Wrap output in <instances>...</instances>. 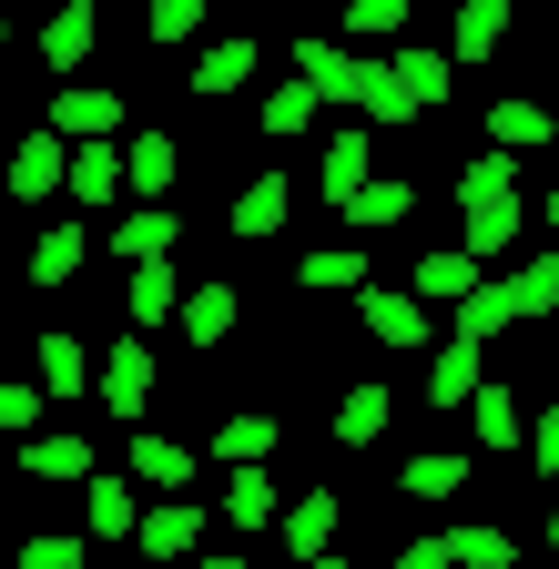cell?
Masks as SVG:
<instances>
[{"label": "cell", "mask_w": 559, "mask_h": 569, "mask_svg": "<svg viewBox=\"0 0 559 569\" xmlns=\"http://www.w3.org/2000/svg\"><path fill=\"white\" fill-rule=\"evenodd\" d=\"M224 519H234V529H274V478H264V468H234V478H224Z\"/></svg>", "instance_id": "36"}, {"label": "cell", "mask_w": 559, "mask_h": 569, "mask_svg": "<svg viewBox=\"0 0 559 569\" xmlns=\"http://www.w3.org/2000/svg\"><path fill=\"white\" fill-rule=\"evenodd\" d=\"M132 284H122V306H132V326H163L173 306H183V274H173V254H153V264H122Z\"/></svg>", "instance_id": "25"}, {"label": "cell", "mask_w": 559, "mask_h": 569, "mask_svg": "<svg viewBox=\"0 0 559 569\" xmlns=\"http://www.w3.org/2000/svg\"><path fill=\"white\" fill-rule=\"evenodd\" d=\"M61 163H72V142H61L51 122H31L11 142V163H0V183H11V203H51L61 193Z\"/></svg>", "instance_id": "2"}, {"label": "cell", "mask_w": 559, "mask_h": 569, "mask_svg": "<svg viewBox=\"0 0 559 569\" xmlns=\"http://www.w3.org/2000/svg\"><path fill=\"white\" fill-rule=\"evenodd\" d=\"M203 11H214V0H203ZM224 11H254V0H224Z\"/></svg>", "instance_id": "48"}, {"label": "cell", "mask_w": 559, "mask_h": 569, "mask_svg": "<svg viewBox=\"0 0 559 569\" xmlns=\"http://www.w3.org/2000/svg\"><path fill=\"white\" fill-rule=\"evenodd\" d=\"M92 41H102L92 0H61V11L41 21V61H51V71H82V61H92Z\"/></svg>", "instance_id": "22"}, {"label": "cell", "mask_w": 559, "mask_h": 569, "mask_svg": "<svg viewBox=\"0 0 559 569\" xmlns=\"http://www.w3.org/2000/svg\"><path fill=\"white\" fill-rule=\"evenodd\" d=\"M357 183H367V122H346V132L326 142V203H346Z\"/></svg>", "instance_id": "37"}, {"label": "cell", "mask_w": 559, "mask_h": 569, "mask_svg": "<svg viewBox=\"0 0 559 569\" xmlns=\"http://www.w3.org/2000/svg\"><path fill=\"white\" fill-rule=\"evenodd\" d=\"M92 264V234L82 224H41V244H31V284H72Z\"/></svg>", "instance_id": "29"}, {"label": "cell", "mask_w": 559, "mask_h": 569, "mask_svg": "<svg viewBox=\"0 0 559 569\" xmlns=\"http://www.w3.org/2000/svg\"><path fill=\"white\" fill-rule=\"evenodd\" d=\"M336 213H346L357 234H387V224H407V213H417V183H397V173H367V183L346 193Z\"/></svg>", "instance_id": "18"}, {"label": "cell", "mask_w": 559, "mask_h": 569, "mask_svg": "<svg viewBox=\"0 0 559 569\" xmlns=\"http://www.w3.org/2000/svg\"><path fill=\"white\" fill-rule=\"evenodd\" d=\"M296 569H346V559H336V549H326V559H296Z\"/></svg>", "instance_id": "47"}, {"label": "cell", "mask_w": 559, "mask_h": 569, "mask_svg": "<svg viewBox=\"0 0 559 569\" xmlns=\"http://www.w3.org/2000/svg\"><path fill=\"white\" fill-rule=\"evenodd\" d=\"M0 488H11V478H0Z\"/></svg>", "instance_id": "51"}, {"label": "cell", "mask_w": 559, "mask_h": 569, "mask_svg": "<svg viewBox=\"0 0 559 569\" xmlns=\"http://www.w3.org/2000/svg\"><path fill=\"white\" fill-rule=\"evenodd\" d=\"M438 539H448V569H519L509 529H438Z\"/></svg>", "instance_id": "34"}, {"label": "cell", "mask_w": 559, "mask_h": 569, "mask_svg": "<svg viewBox=\"0 0 559 569\" xmlns=\"http://www.w3.org/2000/svg\"><path fill=\"white\" fill-rule=\"evenodd\" d=\"M173 326H183V336H193L203 356H214V346H224V336L244 326V284H224V274H203V284H193V296L173 306Z\"/></svg>", "instance_id": "8"}, {"label": "cell", "mask_w": 559, "mask_h": 569, "mask_svg": "<svg viewBox=\"0 0 559 569\" xmlns=\"http://www.w3.org/2000/svg\"><path fill=\"white\" fill-rule=\"evenodd\" d=\"M509 284H519V326H539V316H559V254H529V264H519Z\"/></svg>", "instance_id": "38"}, {"label": "cell", "mask_w": 559, "mask_h": 569, "mask_svg": "<svg viewBox=\"0 0 559 569\" xmlns=\"http://www.w3.org/2000/svg\"><path fill=\"white\" fill-rule=\"evenodd\" d=\"M61 142H122V92H102V82H72L51 112H41Z\"/></svg>", "instance_id": "7"}, {"label": "cell", "mask_w": 559, "mask_h": 569, "mask_svg": "<svg viewBox=\"0 0 559 569\" xmlns=\"http://www.w3.org/2000/svg\"><path fill=\"white\" fill-rule=\"evenodd\" d=\"M51 11H61V0H51Z\"/></svg>", "instance_id": "52"}, {"label": "cell", "mask_w": 559, "mask_h": 569, "mask_svg": "<svg viewBox=\"0 0 559 569\" xmlns=\"http://www.w3.org/2000/svg\"><path fill=\"white\" fill-rule=\"evenodd\" d=\"M254 61H264V41H203L183 82H193V102H224V92H244V82H254Z\"/></svg>", "instance_id": "11"}, {"label": "cell", "mask_w": 559, "mask_h": 569, "mask_svg": "<svg viewBox=\"0 0 559 569\" xmlns=\"http://www.w3.org/2000/svg\"><path fill=\"white\" fill-rule=\"evenodd\" d=\"M417 0H346V41H397Z\"/></svg>", "instance_id": "39"}, {"label": "cell", "mask_w": 559, "mask_h": 569, "mask_svg": "<svg viewBox=\"0 0 559 569\" xmlns=\"http://www.w3.org/2000/svg\"><path fill=\"white\" fill-rule=\"evenodd\" d=\"M397 488H407V498H458V488H468V458H458V448H428V458L397 468Z\"/></svg>", "instance_id": "33"}, {"label": "cell", "mask_w": 559, "mask_h": 569, "mask_svg": "<svg viewBox=\"0 0 559 569\" xmlns=\"http://www.w3.org/2000/svg\"><path fill=\"white\" fill-rule=\"evenodd\" d=\"M122 173H132V193H143V203H163L173 173H183V142H173V132H132V142H122Z\"/></svg>", "instance_id": "20"}, {"label": "cell", "mask_w": 559, "mask_h": 569, "mask_svg": "<svg viewBox=\"0 0 559 569\" xmlns=\"http://www.w3.org/2000/svg\"><path fill=\"white\" fill-rule=\"evenodd\" d=\"M499 326H519V284H509V274H499V284H468V296L448 306V336H458V346H488Z\"/></svg>", "instance_id": "13"}, {"label": "cell", "mask_w": 559, "mask_h": 569, "mask_svg": "<svg viewBox=\"0 0 559 569\" xmlns=\"http://www.w3.org/2000/svg\"><path fill=\"white\" fill-rule=\"evenodd\" d=\"M274 539H286V559H326L336 549V488H306L296 509H274Z\"/></svg>", "instance_id": "14"}, {"label": "cell", "mask_w": 559, "mask_h": 569, "mask_svg": "<svg viewBox=\"0 0 559 569\" xmlns=\"http://www.w3.org/2000/svg\"><path fill=\"white\" fill-rule=\"evenodd\" d=\"M397 569H448V539H438V529H428V539H407V549H397Z\"/></svg>", "instance_id": "45"}, {"label": "cell", "mask_w": 559, "mask_h": 569, "mask_svg": "<svg viewBox=\"0 0 559 569\" xmlns=\"http://www.w3.org/2000/svg\"><path fill=\"white\" fill-rule=\"evenodd\" d=\"M529 234V203H519V153H478L458 173V254L488 264V254H509Z\"/></svg>", "instance_id": "1"}, {"label": "cell", "mask_w": 559, "mask_h": 569, "mask_svg": "<svg viewBox=\"0 0 559 569\" xmlns=\"http://www.w3.org/2000/svg\"><path fill=\"white\" fill-rule=\"evenodd\" d=\"M357 61H367V51H336V41H286V82H306L316 102H346V92H357Z\"/></svg>", "instance_id": "10"}, {"label": "cell", "mask_w": 559, "mask_h": 569, "mask_svg": "<svg viewBox=\"0 0 559 569\" xmlns=\"http://www.w3.org/2000/svg\"><path fill=\"white\" fill-rule=\"evenodd\" d=\"M529 468L559 478V407H539V438H529Z\"/></svg>", "instance_id": "44"}, {"label": "cell", "mask_w": 559, "mask_h": 569, "mask_svg": "<svg viewBox=\"0 0 559 569\" xmlns=\"http://www.w3.org/2000/svg\"><path fill=\"white\" fill-rule=\"evenodd\" d=\"M173 234H183L173 203H132L122 224H112V264H153V254H173Z\"/></svg>", "instance_id": "16"}, {"label": "cell", "mask_w": 559, "mask_h": 569, "mask_svg": "<svg viewBox=\"0 0 559 569\" xmlns=\"http://www.w3.org/2000/svg\"><path fill=\"white\" fill-rule=\"evenodd\" d=\"M143 31H153V41H193V31H203V0H153Z\"/></svg>", "instance_id": "41"}, {"label": "cell", "mask_w": 559, "mask_h": 569, "mask_svg": "<svg viewBox=\"0 0 559 569\" xmlns=\"http://www.w3.org/2000/svg\"><path fill=\"white\" fill-rule=\"evenodd\" d=\"M132 529H143V498H132V478H112V468H92L82 478V539H132Z\"/></svg>", "instance_id": "9"}, {"label": "cell", "mask_w": 559, "mask_h": 569, "mask_svg": "<svg viewBox=\"0 0 559 569\" xmlns=\"http://www.w3.org/2000/svg\"><path fill=\"white\" fill-rule=\"evenodd\" d=\"M0 51H11V21H0Z\"/></svg>", "instance_id": "50"}, {"label": "cell", "mask_w": 559, "mask_h": 569, "mask_svg": "<svg viewBox=\"0 0 559 569\" xmlns=\"http://www.w3.org/2000/svg\"><path fill=\"white\" fill-rule=\"evenodd\" d=\"M509 11H519V0H458V61L509 51Z\"/></svg>", "instance_id": "31"}, {"label": "cell", "mask_w": 559, "mask_h": 569, "mask_svg": "<svg viewBox=\"0 0 559 569\" xmlns=\"http://www.w3.org/2000/svg\"><path fill=\"white\" fill-rule=\"evenodd\" d=\"M346 112H367V132H397V122H417V102L397 92V71H387V61H357V92H346Z\"/></svg>", "instance_id": "24"}, {"label": "cell", "mask_w": 559, "mask_h": 569, "mask_svg": "<svg viewBox=\"0 0 559 569\" xmlns=\"http://www.w3.org/2000/svg\"><path fill=\"white\" fill-rule=\"evenodd\" d=\"M82 559H92L82 529H41V539H21V569H82Z\"/></svg>", "instance_id": "40"}, {"label": "cell", "mask_w": 559, "mask_h": 569, "mask_svg": "<svg viewBox=\"0 0 559 569\" xmlns=\"http://www.w3.org/2000/svg\"><path fill=\"white\" fill-rule=\"evenodd\" d=\"M132 549H143V559H193V549H203V509H193V498H163V509H143Z\"/></svg>", "instance_id": "15"}, {"label": "cell", "mask_w": 559, "mask_h": 569, "mask_svg": "<svg viewBox=\"0 0 559 569\" xmlns=\"http://www.w3.org/2000/svg\"><path fill=\"white\" fill-rule=\"evenodd\" d=\"M122 468L143 478V488H163V498H183V488L203 478V458H193L183 438H163V427H132V448H122Z\"/></svg>", "instance_id": "5"}, {"label": "cell", "mask_w": 559, "mask_h": 569, "mask_svg": "<svg viewBox=\"0 0 559 569\" xmlns=\"http://www.w3.org/2000/svg\"><path fill=\"white\" fill-rule=\"evenodd\" d=\"M193 569H254V559H234V549H193Z\"/></svg>", "instance_id": "46"}, {"label": "cell", "mask_w": 559, "mask_h": 569, "mask_svg": "<svg viewBox=\"0 0 559 569\" xmlns=\"http://www.w3.org/2000/svg\"><path fill=\"white\" fill-rule=\"evenodd\" d=\"M468 417H478V448H519V397H509V387L478 377V387H468Z\"/></svg>", "instance_id": "35"}, {"label": "cell", "mask_w": 559, "mask_h": 569, "mask_svg": "<svg viewBox=\"0 0 559 569\" xmlns=\"http://www.w3.org/2000/svg\"><path fill=\"white\" fill-rule=\"evenodd\" d=\"M357 316H367V336H377V346H397V356L428 346V306H417L407 284H377V274H367V284H357Z\"/></svg>", "instance_id": "4"}, {"label": "cell", "mask_w": 559, "mask_h": 569, "mask_svg": "<svg viewBox=\"0 0 559 569\" xmlns=\"http://www.w3.org/2000/svg\"><path fill=\"white\" fill-rule=\"evenodd\" d=\"M387 71H397V92H407L417 112H438V102H448V51H438V41H397Z\"/></svg>", "instance_id": "19"}, {"label": "cell", "mask_w": 559, "mask_h": 569, "mask_svg": "<svg viewBox=\"0 0 559 569\" xmlns=\"http://www.w3.org/2000/svg\"><path fill=\"white\" fill-rule=\"evenodd\" d=\"M11 468H21V478H41V488H82L102 458H92V438H72V427H51V438H41V427H21Z\"/></svg>", "instance_id": "3"}, {"label": "cell", "mask_w": 559, "mask_h": 569, "mask_svg": "<svg viewBox=\"0 0 559 569\" xmlns=\"http://www.w3.org/2000/svg\"><path fill=\"white\" fill-rule=\"evenodd\" d=\"M31 367H41V397H82V387H92V356H82V336H61V326L31 346Z\"/></svg>", "instance_id": "28"}, {"label": "cell", "mask_w": 559, "mask_h": 569, "mask_svg": "<svg viewBox=\"0 0 559 569\" xmlns=\"http://www.w3.org/2000/svg\"><path fill=\"white\" fill-rule=\"evenodd\" d=\"M92 387H102V407H112V417L143 427V407H153V346H143V336H122V346L102 356V377H92Z\"/></svg>", "instance_id": "6"}, {"label": "cell", "mask_w": 559, "mask_h": 569, "mask_svg": "<svg viewBox=\"0 0 559 569\" xmlns=\"http://www.w3.org/2000/svg\"><path fill=\"white\" fill-rule=\"evenodd\" d=\"M296 284H326V296H336V284H367V254H306Z\"/></svg>", "instance_id": "42"}, {"label": "cell", "mask_w": 559, "mask_h": 569, "mask_svg": "<svg viewBox=\"0 0 559 569\" xmlns=\"http://www.w3.org/2000/svg\"><path fill=\"white\" fill-rule=\"evenodd\" d=\"M274 448H286V417H274V407H244V417L214 427V448H203V458H224V468H264Z\"/></svg>", "instance_id": "12"}, {"label": "cell", "mask_w": 559, "mask_h": 569, "mask_svg": "<svg viewBox=\"0 0 559 569\" xmlns=\"http://www.w3.org/2000/svg\"><path fill=\"white\" fill-rule=\"evenodd\" d=\"M0 163H11V132H0Z\"/></svg>", "instance_id": "49"}, {"label": "cell", "mask_w": 559, "mask_h": 569, "mask_svg": "<svg viewBox=\"0 0 559 569\" xmlns=\"http://www.w3.org/2000/svg\"><path fill=\"white\" fill-rule=\"evenodd\" d=\"M31 417H41V387H21V377H0V438H21Z\"/></svg>", "instance_id": "43"}, {"label": "cell", "mask_w": 559, "mask_h": 569, "mask_svg": "<svg viewBox=\"0 0 559 569\" xmlns=\"http://www.w3.org/2000/svg\"><path fill=\"white\" fill-rule=\"evenodd\" d=\"M468 284H488V274H478V264H468L458 244H438V254H417V274H407V296H417V306H458Z\"/></svg>", "instance_id": "26"}, {"label": "cell", "mask_w": 559, "mask_h": 569, "mask_svg": "<svg viewBox=\"0 0 559 569\" xmlns=\"http://www.w3.org/2000/svg\"><path fill=\"white\" fill-rule=\"evenodd\" d=\"M316 112H326V102H316V92H306V82H274V92H264V102H254V132H274V142H296V132H306V122H316Z\"/></svg>", "instance_id": "32"}, {"label": "cell", "mask_w": 559, "mask_h": 569, "mask_svg": "<svg viewBox=\"0 0 559 569\" xmlns=\"http://www.w3.org/2000/svg\"><path fill=\"white\" fill-rule=\"evenodd\" d=\"M286 213H296V183H286V173H254V183L234 193V213H224V224H234L244 244H264L274 224H286Z\"/></svg>", "instance_id": "21"}, {"label": "cell", "mask_w": 559, "mask_h": 569, "mask_svg": "<svg viewBox=\"0 0 559 569\" xmlns=\"http://www.w3.org/2000/svg\"><path fill=\"white\" fill-rule=\"evenodd\" d=\"M549 132H559V112H549V102H529V92L488 102V153H539Z\"/></svg>", "instance_id": "17"}, {"label": "cell", "mask_w": 559, "mask_h": 569, "mask_svg": "<svg viewBox=\"0 0 559 569\" xmlns=\"http://www.w3.org/2000/svg\"><path fill=\"white\" fill-rule=\"evenodd\" d=\"M478 367H488V346H438L428 356V407H468V387H478Z\"/></svg>", "instance_id": "30"}, {"label": "cell", "mask_w": 559, "mask_h": 569, "mask_svg": "<svg viewBox=\"0 0 559 569\" xmlns=\"http://www.w3.org/2000/svg\"><path fill=\"white\" fill-rule=\"evenodd\" d=\"M387 417H397V397H387L377 377H367V387H346V397H336V448H377V438H387Z\"/></svg>", "instance_id": "27"}, {"label": "cell", "mask_w": 559, "mask_h": 569, "mask_svg": "<svg viewBox=\"0 0 559 569\" xmlns=\"http://www.w3.org/2000/svg\"><path fill=\"white\" fill-rule=\"evenodd\" d=\"M61 193H72V203H112V193H122V142H72Z\"/></svg>", "instance_id": "23"}]
</instances>
